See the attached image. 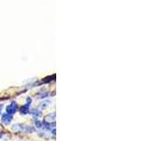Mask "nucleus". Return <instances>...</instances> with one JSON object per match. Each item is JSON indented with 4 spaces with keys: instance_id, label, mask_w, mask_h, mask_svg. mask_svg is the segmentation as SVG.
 I'll return each instance as SVG.
<instances>
[{
    "instance_id": "1",
    "label": "nucleus",
    "mask_w": 150,
    "mask_h": 141,
    "mask_svg": "<svg viewBox=\"0 0 150 141\" xmlns=\"http://www.w3.org/2000/svg\"><path fill=\"white\" fill-rule=\"evenodd\" d=\"M31 102H32V99L30 97H28L26 99V103H25V105H23L22 107H21V109H20V112H21V114L23 115H26L29 113L30 111V105H31Z\"/></svg>"
},
{
    "instance_id": "8",
    "label": "nucleus",
    "mask_w": 150,
    "mask_h": 141,
    "mask_svg": "<svg viewBox=\"0 0 150 141\" xmlns=\"http://www.w3.org/2000/svg\"><path fill=\"white\" fill-rule=\"evenodd\" d=\"M43 95L46 96V95H47V93H43ZM46 97H47V96H46ZM40 98H44V96H40Z\"/></svg>"
},
{
    "instance_id": "7",
    "label": "nucleus",
    "mask_w": 150,
    "mask_h": 141,
    "mask_svg": "<svg viewBox=\"0 0 150 141\" xmlns=\"http://www.w3.org/2000/svg\"><path fill=\"white\" fill-rule=\"evenodd\" d=\"M35 126H36V128H38V129H41L42 126H43V124H42V122L40 120H35Z\"/></svg>"
},
{
    "instance_id": "3",
    "label": "nucleus",
    "mask_w": 150,
    "mask_h": 141,
    "mask_svg": "<svg viewBox=\"0 0 150 141\" xmlns=\"http://www.w3.org/2000/svg\"><path fill=\"white\" fill-rule=\"evenodd\" d=\"M43 122L46 124L53 125V122H54V123L55 122V113H51V114L45 116Z\"/></svg>"
},
{
    "instance_id": "4",
    "label": "nucleus",
    "mask_w": 150,
    "mask_h": 141,
    "mask_svg": "<svg viewBox=\"0 0 150 141\" xmlns=\"http://www.w3.org/2000/svg\"><path fill=\"white\" fill-rule=\"evenodd\" d=\"M12 119H13L12 115H9V114H8V113H5V114H3V115H2L1 121L3 122L4 124L8 125V124H9V123H11V122Z\"/></svg>"
},
{
    "instance_id": "6",
    "label": "nucleus",
    "mask_w": 150,
    "mask_h": 141,
    "mask_svg": "<svg viewBox=\"0 0 150 141\" xmlns=\"http://www.w3.org/2000/svg\"><path fill=\"white\" fill-rule=\"evenodd\" d=\"M50 105V102L49 101H43L40 103V109H45Z\"/></svg>"
},
{
    "instance_id": "5",
    "label": "nucleus",
    "mask_w": 150,
    "mask_h": 141,
    "mask_svg": "<svg viewBox=\"0 0 150 141\" xmlns=\"http://www.w3.org/2000/svg\"><path fill=\"white\" fill-rule=\"evenodd\" d=\"M29 113L34 118H36V119H38V118H40L41 116V111H40L39 109H32L31 111H29Z\"/></svg>"
},
{
    "instance_id": "10",
    "label": "nucleus",
    "mask_w": 150,
    "mask_h": 141,
    "mask_svg": "<svg viewBox=\"0 0 150 141\" xmlns=\"http://www.w3.org/2000/svg\"><path fill=\"white\" fill-rule=\"evenodd\" d=\"M2 136H3V135H2V133H0V138H1V137H2Z\"/></svg>"
},
{
    "instance_id": "9",
    "label": "nucleus",
    "mask_w": 150,
    "mask_h": 141,
    "mask_svg": "<svg viewBox=\"0 0 150 141\" xmlns=\"http://www.w3.org/2000/svg\"><path fill=\"white\" fill-rule=\"evenodd\" d=\"M2 105H0V114H1V110H2Z\"/></svg>"
},
{
    "instance_id": "2",
    "label": "nucleus",
    "mask_w": 150,
    "mask_h": 141,
    "mask_svg": "<svg viewBox=\"0 0 150 141\" xmlns=\"http://www.w3.org/2000/svg\"><path fill=\"white\" fill-rule=\"evenodd\" d=\"M17 111H18V105L16 102H12L11 103H9L6 108V113H8L9 115H13Z\"/></svg>"
}]
</instances>
